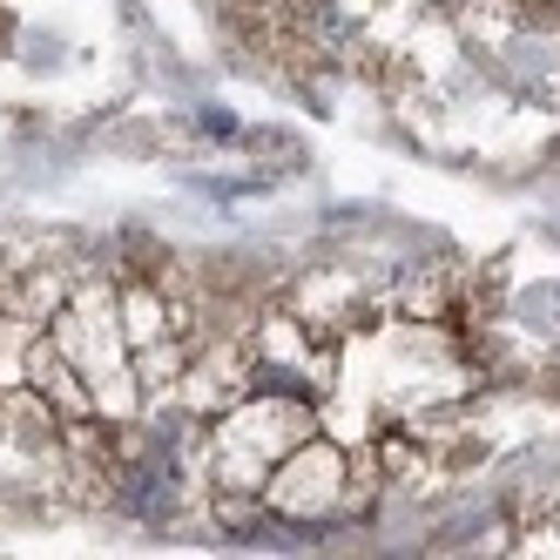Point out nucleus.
<instances>
[{
  "label": "nucleus",
  "mask_w": 560,
  "mask_h": 560,
  "mask_svg": "<svg viewBox=\"0 0 560 560\" xmlns=\"http://www.w3.org/2000/svg\"><path fill=\"white\" fill-rule=\"evenodd\" d=\"M217 277L149 236L0 223V527L163 500Z\"/></svg>",
  "instance_id": "nucleus-1"
},
{
  "label": "nucleus",
  "mask_w": 560,
  "mask_h": 560,
  "mask_svg": "<svg viewBox=\"0 0 560 560\" xmlns=\"http://www.w3.org/2000/svg\"><path fill=\"white\" fill-rule=\"evenodd\" d=\"M230 42L291 82H358L392 108L493 95L560 108V0H210Z\"/></svg>",
  "instance_id": "nucleus-2"
}]
</instances>
